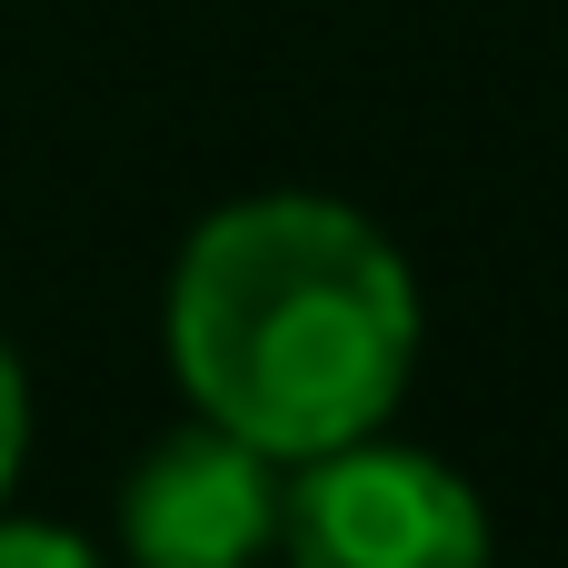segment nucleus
<instances>
[{
  "label": "nucleus",
  "instance_id": "f257e3e1",
  "mask_svg": "<svg viewBox=\"0 0 568 568\" xmlns=\"http://www.w3.org/2000/svg\"><path fill=\"white\" fill-rule=\"evenodd\" d=\"M419 359L399 250L339 200H240L170 270V369L200 419L270 459L369 439Z\"/></svg>",
  "mask_w": 568,
  "mask_h": 568
},
{
  "label": "nucleus",
  "instance_id": "f03ea898",
  "mask_svg": "<svg viewBox=\"0 0 568 568\" xmlns=\"http://www.w3.org/2000/svg\"><path fill=\"white\" fill-rule=\"evenodd\" d=\"M280 549L290 568H489V519L459 469L349 439L280 489Z\"/></svg>",
  "mask_w": 568,
  "mask_h": 568
},
{
  "label": "nucleus",
  "instance_id": "7ed1b4c3",
  "mask_svg": "<svg viewBox=\"0 0 568 568\" xmlns=\"http://www.w3.org/2000/svg\"><path fill=\"white\" fill-rule=\"evenodd\" d=\"M280 459L240 429H170L120 489V549L140 568H250L280 539Z\"/></svg>",
  "mask_w": 568,
  "mask_h": 568
},
{
  "label": "nucleus",
  "instance_id": "20e7f679",
  "mask_svg": "<svg viewBox=\"0 0 568 568\" xmlns=\"http://www.w3.org/2000/svg\"><path fill=\"white\" fill-rule=\"evenodd\" d=\"M0 568H100L70 529H40V519H0Z\"/></svg>",
  "mask_w": 568,
  "mask_h": 568
},
{
  "label": "nucleus",
  "instance_id": "39448f33",
  "mask_svg": "<svg viewBox=\"0 0 568 568\" xmlns=\"http://www.w3.org/2000/svg\"><path fill=\"white\" fill-rule=\"evenodd\" d=\"M20 439H30V389H20V359L0 339V489L20 479Z\"/></svg>",
  "mask_w": 568,
  "mask_h": 568
}]
</instances>
